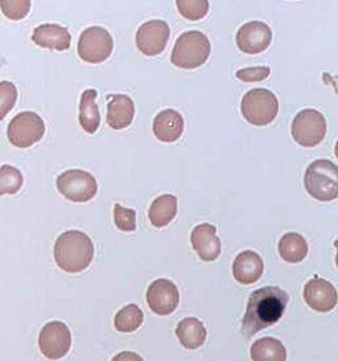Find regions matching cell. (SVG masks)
<instances>
[{
	"mask_svg": "<svg viewBox=\"0 0 338 361\" xmlns=\"http://www.w3.org/2000/svg\"><path fill=\"white\" fill-rule=\"evenodd\" d=\"M170 36L169 25L164 20L154 19L139 27L137 32V49L148 57L163 54Z\"/></svg>",
	"mask_w": 338,
	"mask_h": 361,
	"instance_id": "cell-11",
	"label": "cell"
},
{
	"mask_svg": "<svg viewBox=\"0 0 338 361\" xmlns=\"http://www.w3.org/2000/svg\"><path fill=\"white\" fill-rule=\"evenodd\" d=\"M107 102V123L113 130L127 128L135 117V104L126 94H110Z\"/></svg>",
	"mask_w": 338,
	"mask_h": 361,
	"instance_id": "cell-18",
	"label": "cell"
},
{
	"mask_svg": "<svg viewBox=\"0 0 338 361\" xmlns=\"http://www.w3.org/2000/svg\"><path fill=\"white\" fill-rule=\"evenodd\" d=\"M179 288L169 279L160 278L148 287V306L160 317L170 315L179 306Z\"/></svg>",
	"mask_w": 338,
	"mask_h": 361,
	"instance_id": "cell-12",
	"label": "cell"
},
{
	"mask_svg": "<svg viewBox=\"0 0 338 361\" xmlns=\"http://www.w3.org/2000/svg\"><path fill=\"white\" fill-rule=\"evenodd\" d=\"M190 241L194 252L205 262H213L221 255V241L217 235V228L211 224H200L193 228Z\"/></svg>",
	"mask_w": 338,
	"mask_h": 361,
	"instance_id": "cell-15",
	"label": "cell"
},
{
	"mask_svg": "<svg viewBox=\"0 0 338 361\" xmlns=\"http://www.w3.org/2000/svg\"><path fill=\"white\" fill-rule=\"evenodd\" d=\"M57 188L70 202H86L96 195L98 183L87 171L68 170L57 178Z\"/></svg>",
	"mask_w": 338,
	"mask_h": 361,
	"instance_id": "cell-9",
	"label": "cell"
},
{
	"mask_svg": "<svg viewBox=\"0 0 338 361\" xmlns=\"http://www.w3.org/2000/svg\"><path fill=\"white\" fill-rule=\"evenodd\" d=\"M111 361H144L140 355L131 350H123L120 353H116Z\"/></svg>",
	"mask_w": 338,
	"mask_h": 361,
	"instance_id": "cell-32",
	"label": "cell"
},
{
	"mask_svg": "<svg viewBox=\"0 0 338 361\" xmlns=\"http://www.w3.org/2000/svg\"><path fill=\"white\" fill-rule=\"evenodd\" d=\"M211 52V40L206 35L200 31L184 32L175 43L170 63L181 69H197L208 61Z\"/></svg>",
	"mask_w": 338,
	"mask_h": 361,
	"instance_id": "cell-3",
	"label": "cell"
},
{
	"mask_svg": "<svg viewBox=\"0 0 338 361\" xmlns=\"http://www.w3.org/2000/svg\"><path fill=\"white\" fill-rule=\"evenodd\" d=\"M45 135V123L42 118L33 111H23L12 121L7 128V138L18 149H28Z\"/></svg>",
	"mask_w": 338,
	"mask_h": 361,
	"instance_id": "cell-8",
	"label": "cell"
},
{
	"mask_svg": "<svg viewBox=\"0 0 338 361\" xmlns=\"http://www.w3.org/2000/svg\"><path fill=\"white\" fill-rule=\"evenodd\" d=\"M18 101V89L10 81L0 82V122L6 118Z\"/></svg>",
	"mask_w": 338,
	"mask_h": 361,
	"instance_id": "cell-29",
	"label": "cell"
},
{
	"mask_svg": "<svg viewBox=\"0 0 338 361\" xmlns=\"http://www.w3.org/2000/svg\"><path fill=\"white\" fill-rule=\"evenodd\" d=\"M114 223L122 232H134L137 229V212L116 204L114 205Z\"/></svg>",
	"mask_w": 338,
	"mask_h": 361,
	"instance_id": "cell-30",
	"label": "cell"
},
{
	"mask_svg": "<svg viewBox=\"0 0 338 361\" xmlns=\"http://www.w3.org/2000/svg\"><path fill=\"white\" fill-rule=\"evenodd\" d=\"M250 355L253 361H287L284 344L271 336L254 341Z\"/></svg>",
	"mask_w": 338,
	"mask_h": 361,
	"instance_id": "cell-24",
	"label": "cell"
},
{
	"mask_svg": "<svg viewBox=\"0 0 338 361\" xmlns=\"http://www.w3.org/2000/svg\"><path fill=\"white\" fill-rule=\"evenodd\" d=\"M303 297L306 305L317 312H329L337 305V290L323 278H312L306 286Z\"/></svg>",
	"mask_w": 338,
	"mask_h": 361,
	"instance_id": "cell-14",
	"label": "cell"
},
{
	"mask_svg": "<svg viewBox=\"0 0 338 361\" xmlns=\"http://www.w3.org/2000/svg\"><path fill=\"white\" fill-rule=\"evenodd\" d=\"M143 322H144L143 311L137 307V305H127L118 311L114 319V327L119 332L131 334L137 329H140Z\"/></svg>",
	"mask_w": 338,
	"mask_h": 361,
	"instance_id": "cell-25",
	"label": "cell"
},
{
	"mask_svg": "<svg viewBox=\"0 0 338 361\" xmlns=\"http://www.w3.org/2000/svg\"><path fill=\"white\" fill-rule=\"evenodd\" d=\"M264 270L262 257L253 250H244L237 255L232 264V276L242 285H253L258 282Z\"/></svg>",
	"mask_w": 338,
	"mask_h": 361,
	"instance_id": "cell-17",
	"label": "cell"
},
{
	"mask_svg": "<svg viewBox=\"0 0 338 361\" xmlns=\"http://www.w3.org/2000/svg\"><path fill=\"white\" fill-rule=\"evenodd\" d=\"M271 75L270 66H251L246 69H239L235 72V77L243 82H259L268 78Z\"/></svg>",
	"mask_w": 338,
	"mask_h": 361,
	"instance_id": "cell-31",
	"label": "cell"
},
{
	"mask_svg": "<svg viewBox=\"0 0 338 361\" xmlns=\"http://www.w3.org/2000/svg\"><path fill=\"white\" fill-rule=\"evenodd\" d=\"M206 329L200 319L184 318L176 327V336L187 350H197L206 340Z\"/></svg>",
	"mask_w": 338,
	"mask_h": 361,
	"instance_id": "cell-20",
	"label": "cell"
},
{
	"mask_svg": "<svg viewBox=\"0 0 338 361\" xmlns=\"http://www.w3.org/2000/svg\"><path fill=\"white\" fill-rule=\"evenodd\" d=\"M177 10L182 18L190 22H199L209 13V0H176Z\"/></svg>",
	"mask_w": 338,
	"mask_h": 361,
	"instance_id": "cell-27",
	"label": "cell"
},
{
	"mask_svg": "<svg viewBox=\"0 0 338 361\" xmlns=\"http://www.w3.org/2000/svg\"><path fill=\"white\" fill-rule=\"evenodd\" d=\"M184 118L173 109L160 111L154 119L152 130L155 137L164 143H173L179 140L184 133Z\"/></svg>",
	"mask_w": 338,
	"mask_h": 361,
	"instance_id": "cell-19",
	"label": "cell"
},
{
	"mask_svg": "<svg viewBox=\"0 0 338 361\" xmlns=\"http://www.w3.org/2000/svg\"><path fill=\"white\" fill-rule=\"evenodd\" d=\"M98 93L95 89H86L81 94L80 101V125L87 134H95L101 125V114L99 107L95 99Z\"/></svg>",
	"mask_w": 338,
	"mask_h": 361,
	"instance_id": "cell-21",
	"label": "cell"
},
{
	"mask_svg": "<svg viewBox=\"0 0 338 361\" xmlns=\"http://www.w3.org/2000/svg\"><path fill=\"white\" fill-rule=\"evenodd\" d=\"M39 348L49 360H60L72 348V334L63 322L46 323L39 335Z\"/></svg>",
	"mask_w": 338,
	"mask_h": 361,
	"instance_id": "cell-10",
	"label": "cell"
},
{
	"mask_svg": "<svg viewBox=\"0 0 338 361\" xmlns=\"http://www.w3.org/2000/svg\"><path fill=\"white\" fill-rule=\"evenodd\" d=\"M273 43V31L263 22L246 23L237 32V45L247 54H259L268 49Z\"/></svg>",
	"mask_w": 338,
	"mask_h": 361,
	"instance_id": "cell-13",
	"label": "cell"
},
{
	"mask_svg": "<svg viewBox=\"0 0 338 361\" xmlns=\"http://www.w3.org/2000/svg\"><path fill=\"white\" fill-rule=\"evenodd\" d=\"M327 119L316 109H304L296 114L291 125V134L297 145L312 149L327 135Z\"/></svg>",
	"mask_w": 338,
	"mask_h": 361,
	"instance_id": "cell-6",
	"label": "cell"
},
{
	"mask_svg": "<svg viewBox=\"0 0 338 361\" xmlns=\"http://www.w3.org/2000/svg\"><path fill=\"white\" fill-rule=\"evenodd\" d=\"M32 0H0V10L10 20H23L31 11Z\"/></svg>",
	"mask_w": 338,
	"mask_h": 361,
	"instance_id": "cell-28",
	"label": "cell"
},
{
	"mask_svg": "<svg viewBox=\"0 0 338 361\" xmlns=\"http://www.w3.org/2000/svg\"><path fill=\"white\" fill-rule=\"evenodd\" d=\"M242 116L250 125L263 128L274 122L279 113V101L271 90L255 87L247 92L241 104Z\"/></svg>",
	"mask_w": 338,
	"mask_h": 361,
	"instance_id": "cell-5",
	"label": "cell"
},
{
	"mask_svg": "<svg viewBox=\"0 0 338 361\" xmlns=\"http://www.w3.org/2000/svg\"><path fill=\"white\" fill-rule=\"evenodd\" d=\"M177 213V197L173 195H161L156 197L151 207L148 217L149 221L156 228H164L173 221Z\"/></svg>",
	"mask_w": 338,
	"mask_h": 361,
	"instance_id": "cell-22",
	"label": "cell"
},
{
	"mask_svg": "<svg viewBox=\"0 0 338 361\" xmlns=\"http://www.w3.org/2000/svg\"><path fill=\"white\" fill-rule=\"evenodd\" d=\"M24 178L16 167L4 164L0 167V196L15 195L20 191Z\"/></svg>",
	"mask_w": 338,
	"mask_h": 361,
	"instance_id": "cell-26",
	"label": "cell"
},
{
	"mask_svg": "<svg viewBox=\"0 0 338 361\" xmlns=\"http://www.w3.org/2000/svg\"><path fill=\"white\" fill-rule=\"evenodd\" d=\"M289 297L280 287L265 286L255 290L249 298L242 322L246 338L276 324L284 315Z\"/></svg>",
	"mask_w": 338,
	"mask_h": 361,
	"instance_id": "cell-1",
	"label": "cell"
},
{
	"mask_svg": "<svg viewBox=\"0 0 338 361\" xmlns=\"http://www.w3.org/2000/svg\"><path fill=\"white\" fill-rule=\"evenodd\" d=\"M306 192L318 202H333L338 196L337 166L327 159L312 161L304 175Z\"/></svg>",
	"mask_w": 338,
	"mask_h": 361,
	"instance_id": "cell-4",
	"label": "cell"
},
{
	"mask_svg": "<svg viewBox=\"0 0 338 361\" xmlns=\"http://www.w3.org/2000/svg\"><path fill=\"white\" fill-rule=\"evenodd\" d=\"M32 42L45 49L63 52L70 48L72 35L63 25L46 23L33 30Z\"/></svg>",
	"mask_w": 338,
	"mask_h": 361,
	"instance_id": "cell-16",
	"label": "cell"
},
{
	"mask_svg": "<svg viewBox=\"0 0 338 361\" xmlns=\"http://www.w3.org/2000/svg\"><path fill=\"white\" fill-rule=\"evenodd\" d=\"M279 255L288 264H299L308 255V244L301 234L289 232L285 233L279 241Z\"/></svg>",
	"mask_w": 338,
	"mask_h": 361,
	"instance_id": "cell-23",
	"label": "cell"
},
{
	"mask_svg": "<svg viewBox=\"0 0 338 361\" xmlns=\"http://www.w3.org/2000/svg\"><path fill=\"white\" fill-rule=\"evenodd\" d=\"M94 244L87 234L81 231H68L61 234L54 244V261L57 266L70 274L87 269L94 258Z\"/></svg>",
	"mask_w": 338,
	"mask_h": 361,
	"instance_id": "cell-2",
	"label": "cell"
},
{
	"mask_svg": "<svg viewBox=\"0 0 338 361\" xmlns=\"http://www.w3.org/2000/svg\"><path fill=\"white\" fill-rule=\"evenodd\" d=\"M114 51V40L110 32L102 27H90L81 33L77 52L80 59L89 64H101Z\"/></svg>",
	"mask_w": 338,
	"mask_h": 361,
	"instance_id": "cell-7",
	"label": "cell"
}]
</instances>
